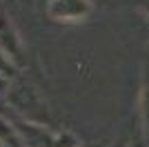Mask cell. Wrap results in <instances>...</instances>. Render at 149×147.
Listing matches in <instances>:
<instances>
[{
	"mask_svg": "<svg viewBox=\"0 0 149 147\" xmlns=\"http://www.w3.org/2000/svg\"><path fill=\"white\" fill-rule=\"evenodd\" d=\"M129 147H147V145H145V141H143V138H136V141L131 143Z\"/></svg>",
	"mask_w": 149,
	"mask_h": 147,
	"instance_id": "cell-8",
	"label": "cell"
},
{
	"mask_svg": "<svg viewBox=\"0 0 149 147\" xmlns=\"http://www.w3.org/2000/svg\"><path fill=\"white\" fill-rule=\"evenodd\" d=\"M11 94L22 96V100H13V105H16L18 109H22V111L33 109V107H42V105H40V98H38V92H36V89H31V87H27V85L16 87Z\"/></svg>",
	"mask_w": 149,
	"mask_h": 147,
	"instance_id": "cell-5",
	"label": "cell"
},
{
	"mask_svg": "<svg viewBox=\"0 0 149 147\" xmlns=\"http://www.w3.org/2000/svg\"><path fill=\"white\" fill-rule=\"evenodd\" d=\"M16 74H18V67H16V65H13L5 54H0V76L9 80V78H13Z\"/></svg>",
	"mask_w": 149,
	"mask_h": 147,
	"instance_id": "cell-6",
	"label": "cell"
},
{
	"mask_svg": "<svg viewBox=\"0 0 149 147\" xmlns=\"http://www.w3.org/2000/svg\"><path fill=\"white\" fill-rule=\"evenodd\" d=\"M0 145L2 147H22V138H20L16 125L5 116H0Z\"/></svg>",
	"mask_w": 149,
	"mask_h": 147,
	"instance_id": "cell-3",
	"label": "cell"
},
{
	"mask_svg": "<svg viewBox=\"0 0 149 147\" xmlns=\"http://www.w3.org/2000/svg\"><path fill=\"white\" fill-rule=\"evenodd\" d=\"M80 147H82V145H80Z\"/></svg>",
	"mask_w": 149,
	"mask_h": 147,
	"instance_id": "cell-9",
	"label": "cell"
},
{
	"mask_svg": "<svg viewBox=\"0 0 149 147\" xmlns=\"http://www.w3.org/2000/svg\"><path fill=\"white\" fill-rule=\"evenodd\" d=\"M7 89H9V80L0 76V92H7Z\"/></svg>",
	"mask_w": 149,
	"mask_h": 147,
	"instance_id": "cell-7",
	"label": "cell"
},
{
	"mask_svg": "<svg viewBox=\"0 0 149 147\" xmlns=\"http://www.w3.org/2000/svg\"><path fill=\"white\" fill-rule=\"evenodd\" d=\"M93 11L91 0H49L47 16L56 22H82Z\"/></svg>",
	"mask_w": 149,
	"mask_h": 147,
	"instance_id": "cell-1",
	"label": "cell"
},
{
	"mask_svg": "<svg viewBox=\"0 0 149 147\" xmlns=\"http://www.w3.org/2000/svg\"><path fill=\"white\" fill-rule=\"evenodd\" d=\"M140 120H143V129L149 132V60L145 62V76H143V87H140Z\"/></svg>",
	"mask_w": 149,
	"mask_h": 147,
	"instance_id": "cell-4",
	"label": "cell"
},
{
	"mask_svg": "<svg viewBox=\"0 0 149 147\" xmlns=\"http://www.w3.org/2000/svg\"><path fill=\"white\" fill-rule=\"evenodd\" d=\"M0 54H5L9 60L20 67L22 65V40L16 29V24L7 16V11L0 9Z\"/></svg>",
	"mask_w": 149,
	"mask_h": 147,
	"instance_id": "cell-2",
	"label": "cell"
}]
</instances>
